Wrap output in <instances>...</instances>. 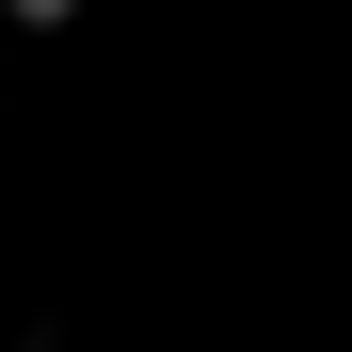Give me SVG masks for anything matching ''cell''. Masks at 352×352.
Returning a JSON list of instances; mask_svg holds the SVG:
<instances>
[{
	"label": "cell",
	"instance_id": "obj_1",
	"mask_svg": "<svg viewBox=\"0 0 352 352\" xmlns=\"http://www.w3.org/2000/svg\"><path fill=\"white\" fill-rule=\"evenodd\" d=\"M0 16H16V32H80L96 0H0Z\"/></svg>",
	"mask_w": 352,
	"mask_h": 352
}]
</instances>
